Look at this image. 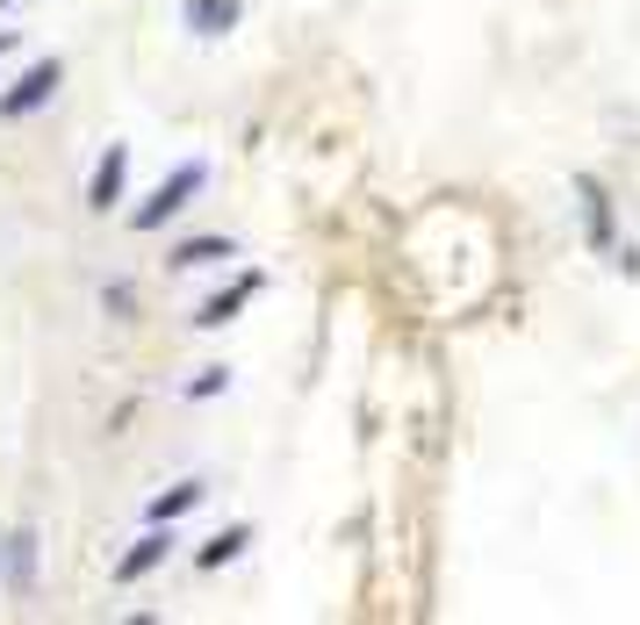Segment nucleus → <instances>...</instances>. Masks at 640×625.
I'll list each match as a JSON object with an SVG mask.
<instances>
[{"label":"nucleus","instance_id":"f257e3e1","mask_svg":"<svg viewBox=\"0 0 640 625\" xmlns=\"http://www.w3.org/2000/svg\"><path fill=\"white\" fill-rule=\"evenodd\" d=\"M194 188H202V165H180V173H173V180H166V188H159V202H151V209H144V216H137V223H166V216H173V209L188 202Z\"/></svg>","mask_w":640,"mask_h":625},{"label":"nucleus","instance_id":"f03ea898","mask_svg":"<svg viewBox=\"0 0 640 625\" xmlns=\"http://www.w3.org/2000/svg\"><path fill=\"white\" fill-rule=\"evenodd\" d=\"M51 87H58V65H37V72H29V80L8 94V101H0V109H8V115H22V109H37V101L51 94Z\"/></svg>","mask_w":640,"mask_h":625},{"label":"nucleus","instance_id":"7ed1b4c3","mask_svg":"<svg viewBox=\"0 0 640 625\" xmlns=\"http://www.w3.org/2000/svg\"><path fill=\"white\" fill-rule=\"evenodd\" d=\"M252 288H259V281H238V288H223V295H217V302L202 310V324H231V310H238V302L252 295Z\"/></svg>","mask_w":640,"mask_h":625},{"label":"nucleus","instance_id":"20e7f679","mask_svg":"<svg viewBox=\"0 0 640 625\" xmlns=\"http://www.w3.org/2000/svg\"><path fill=\"white\" fill-rule=\"evenodd\" d=\"M188 22H231V0H202V8H188Z\"/></svg>","mask_w":640,"mask_h":625},{"label":"nucleus","instance_id":"39448f33","mask_svg":"<svg viewBox=\"0 0 640 625\" xmlns=\"http://www.w3.org/2000/svg\"><path fill=\"white\" fill-rule=\"evenodd\" d=\"M238 546H246V532H223V540H217V546H209V554H202V561H209V568H217V561H231V554H238Z\"/></svg>","mask_w":640,"mask_h":625},{"label":"nucleus","instance_id":"423d86ee","mask_svg":"<svg viewBox=\"0 0 640 625\" xmlns=\"http://www.w3.org/2000/svg\"><path fill=\"white\" fill-rule=\"evenodd\" d=\"M194 496H202V490H194V482H180V490H173V496H166V503H159V517H173V511H188V503H194Z\"/></svg>","mask_w":640,"mask_h":625},{"label":"nucleus","instance_id":"0eeeda50","mask_svg":"<svg viewBox=\"0 0 640 625\" xmlns=\"http://www.w3.org/2000/svg\"><path fill=\"white\" fill-rule=\"evenodd\" d=\"M14 546V554H8V575H14V583H29V540H8Z\"/></svg>","mask_w":640,"mask_h":625},{"label":"nucleus","instance_id":"6e6552de","mask_svg":"<svg viewBox=\"0 0 640 625\" xmlns=\"http://www.w3.org/2000/svg\"><path fill=\"white\" fill-rule=\"evenodd\" d=\"M159 546H166V540H144V546H137V554L123 561V575H137V568H151V561H159Z\"/></svg>","mask_w":640,"mask_h":625},{"label":"nucleus","instance_id":"1a4fd4ad","mask_svg":"<svg viewBox=\"0 0 640 625\" xmlns=\"http://www.w3.org/2000/svg\"><path fill=\"white\" fill-rule=\"evenodd\" d=\"M0 51H8V43H0Z\"/></svg>","mask_w":640,"mask_h":625}]
</instances>
